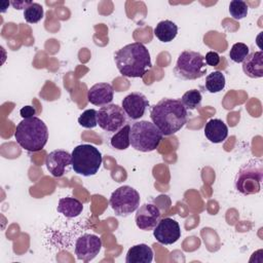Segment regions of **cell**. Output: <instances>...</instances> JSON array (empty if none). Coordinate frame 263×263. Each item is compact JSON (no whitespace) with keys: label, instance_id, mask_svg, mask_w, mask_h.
<instances>
[{"label":"cell","instance_id":"1","mask_svg":"<svg viewBox=\"0 0 263 263\" xmlns=\"http://www.w3.org/2000/svg\"><path fill=\"white\" fill-rule=\"evenodd\" d=\"M188 112L179 99H162L150 109L152 122L164 136L178 133L187 122Z\"/></svg>","mask_w":263,"mask_h":263},{"label":"cell","instance_id":"2","mask_svg":"<svg viewBox=\"0 0 263 263\" xmlns=\"http://www.w3.org/2000/svg\"><path fill=\"white\" fill-rule=\"evenodd\" d=\"M114 61L119 73L128 78L143 77L152 67L150 52L141 42H133L118 49Z\"/></svg>","mask_w":263,"mask_h":263},{"label":"cell","instance_id":"3","mask_svg":"<svg viewBox=\"0 0 263 263\" xmlns=\"http://www.w3.org/2000/svg\"><path fill=\"white\" fill-rule=\"evenodd\" d=\"M17 144L29 152H37L44 148L48 140V128L38 117L24 118L14 132Z\"/></svg>","mask_w":263,"mask_h":263},{"label":"cell","instance_id":"4","mask_svg":"<svg viewBox=\"0 0 263 263\" xmlns=\"http://www.w3.org/2000/svg\"><path fill=\"white\" fill-rule=\"evenodd\" d=\"M262 181L263 161L261 158H252L239 167L234 178V187L245 196L257 194L261 190Z\"/></svg>","mask_w":263,"mask_h":263},{"label":"cell","instance_id":"5","mask_svg":"<svg viewBox=\"0 0 263 263\" xmlns=\"http://www.w3.org/2000/svg\"><path fill=\"white\" fill-rule=\"evenodd\" d=\"M163 135L157 126L148 120H140L130 126L129 142L132 147L141 152L154 151L160 144Z\"/></svg>","mask_w":263,"mask_h":263},{"label":"cell","instance_id":"6","mask_svg":"<svg viewBox=\"0 0 263 263\" xmlns=\"http://www.w3.org/2000/svg\"><path fill=\"white\" fill-rule=\"evenodd\" d=\"M72 168L78 175L90 177L96 175L103 162L102 153L93 145L81 144L76 146L72 153Z\"/></svg>","mask_w":263,"mask_h":263},{"label":"cell","instance_id":"7","mask_svg":"<svg viewBox=\"0 0 263 263\" xmlns=\"http://www.w3.org/2000/svg\"><path fill=\"white\" fill-rule=\"evenodd\" d=\"M205 66L204 57L200 52L184 50L178 57L174 74L182 80H195L205 75Z\"/></svg>","mask_w":263,"mask_h":263},{"label":"cell","instance_id":"8","mask_svg":"<svg viewBox=\"0 0 263 263\" xmlns=\"http://www.w3.org/2000/svg\"><path fill=\"white\" fill-rule=\"evenodd\" d=\"M109 203L116 216L126 217L138 210L140 205V194L135 188L128 185L120 186L112 192Z\"/></svg>","mask_w":263,"mask_h":263},{"label":"cell","instance_id":"9","mask_svg":"<svg viewBox=\"0 0 263 263\" xmlns=\"http://www.w3.org/2000/svg\"><path fill=\"white\" fill-rule=\"evenodd\" d=\"M97 120L103 130L115 133L126 124V115L118 105L108 104L97 111Z\"/></svg>","mask_w":263,"mask_h":263},{"label":"cell","instance_id":"10","mask_svg":"<svg viewBox=\"0 0 263 263\" xmlns=\"http://www.w3.org/2000/svg\"><path fill=\"white\" fill-rule=\"evenodd\" d=\"M101 248L102 239L98 235L85 233L76 240L75 255L78 260L88 262L97 257L101 251Z\"/></svg>","mask_w":263,"mask_h":263},{"label":"cell","instance_id":"11","mask_svg":"<svg viewBox=\"0 0 263 263\" xmlns=\"http://www.w3.org/2000/svg\"><path fill=\"white\" fill-rule=\"evenodd\" d=\"M153 235L161 245H173L181 237V228L176 220L163 218L153 228Z\"/></svg>","mask_w":263,"mask_h":263},{"label":"cell","instance_id":"12","mask_svg":"<svg viewBox=\"0 0 263 263\" xmlns=\"http://www.w3.org/2000/svg\"><path fill=\"white\" fill-rule=\"evenodd\" d=\"M149 106V101L142 92H132L127 95L121 102V108L125 115L133 120L140 119Z\"/></svg>","mask_w":263,"mask_h":263},{"label":"cell","instance_id":"13","mask_svg":"<svg viewBox=\"0 0 263 263\" xmlns=\"http://www.w3.org/2000/svg\"><path fill=\"white\" fill-rule=\"evenodd\" d=\"M45 164L48 172L57 178L65 175L66 170L72 165V156L63 149H55L49 152L45 158Z\"/></svg>","mask_w":263,"mask_h":263},{"label":"cell","instance_id":"14","mask_svg":"<svg viewBox=\"0 0 263 263\" xmlns=\"http://www.w3.org/2000/svg\"><path fill=\"white\" fill-rule=\"evenodd\" d=\"M160 211L153 203H144L137 210L135 216L136 225L144 231L153 230L160 219Z\"/></svg>","mask_w":263,"mask_h":263},{"label":"cell","instance_id":"15","mask_svg":"<svg viewBox=\"0 0 263 263\" xmlns=\"http://www.w3.org/2000/svg\"><path fill=\"white\" fill-rule=\"evenodd\" d=\"M114 97V89L107 82L93 84L87 90V101L95 106H105L111 104Z\"/></svg>","mask_w":263,"mask_h":263},{"label":"cell","instance_id":"16","mask_svg":"<svg viewBox=\"0 0 263 263\" xmlns=\"http://www.w3.org/2000/svg\"><path fill=\"white\" fill-rule=\"evenodd\" d=\"M204 136L205 138L214 144L222 143L226 140L228 136V127L225 122L218 118L210 119L204 125Z\"/></svg>","mask_w":263,"mask_h":263},{"label":"cell","instance_id":"17","mask_svg":"<svg viewBox=\"0 0 263 263\" xmlns=\"http://www.w3.org/2000/svg\"><path fill=\"white\" fill-rule=\"evenodd\" d=\"M242 71L250 78L263 77V51L258 50L249 53L242 62Z\"/></svg>","mask_w":263,"mask_h":263},{"label":"cell","instance_id":"18","mask_svg":"<svg viewBox=\"0 0 263 263\" xmlns=\"http://www.w3.org/2000/svg\"><path fill=\"white\" fill-rule=\"evenodd\" d=\"M153 260V251L146 243L133 246L126 253V263H151Z\"/></svg>","mask_w":263,"mask_h":263},{"label":"cell","instance_id":"19","mask_svg":"<svg viewBox=\"0 0 263 263\" xmlns=\"http://www.w3.org/2000/svg\"><path fill=\"white\" fill-rule=\"evenodd\" d=\"M57 211L66 218L78 217L83 211L82 202L75 197H63L60 198Z\"/></svg>","mask_w":263,"mask_h":263},{"label":"cell","instance_id":"20","mask_svg":"<svg viewBox=\"0 0 263 263\" xmlns=\"http://www.w3.org/2000/svg\"><path fill=\"white\" fill-rule=\"evenodd\" d=\"M177 34H178V26L170 20H164L159 22L154 28L155 37L159 41L164 43L173 41L176 38Z\"/></svg>","mask_w":263,"mask_h":263},{"label":"cell","instance_id":"21","mask_svg":"<svg viewBox=\"0 0 263 263\" xmlns=\"http://www.w3.org/2000/svg\"><path fill=\"white\" fill-rule=\"evenodd\" d=\"M129 132L130 125L125 124L119 130H117L111 138L110 144L116 150H125L130 145L129 142Z\"/></svg>","mask_w":263,"mask_h":263},{"label":"cell","instance_id":"22","mask_svg":"<svg viewBox=\"0 0 263 263\" xmlns=\"http://www.w3.org/2000/svg\"><path fill=\"white\" fill-rule=\"evenodd\" d=\"M226 84L225 76L221 71H214L205 77L204 86L205 89L211 93H216L224 89Z\"/></svg>","mask_w":263,"mask_h":263},{"label":"cell","instance_id":"23","mask_svg":"<svg viewBox=\"0 0 263 263\" xmlns=\"http://www.w3.org/2000/svg\"><path fill=\"white\" fill-rule=\"evenodd\" d=\"M202 96L198 89L187 90L181 98V102L186 109L194 110L200 106Z\"/></svg>","mask_w":263,"mask_h":263},{"label":"cell","instance_id":"24","mask_svg":"<svg viewBox=\"0 0 263 263\" xmlns=\"http://www.w3.org/2000/svg\"><path fill=\"white\" fill-rule=\"evenodd\" d=\"M43 7L36 2H33L30 4L25 10H24V17L27 23L30 24H36L40 22L43 18Z\"/></svg>","mask_w":263,"mask_h":263},{"label":"cell","instance_id":"25","mask_svg":"<svg viewBox=\"0 0 263 263\" xmlns=\"http://www.w3.org/2000/svg\"><path fill=\"white\" fill-rule=\"evenodd\" d=\"M250 53V48L242 42L234 43L229 51V58L234 63H242Z\"/></svg>","mask_w":263,"mask_h":263},{"label":"cell","instance_id":"26","mask_svg":"<svg viewBox=\"0 0 263 263\" xmlns=\"http://www.w3.org/2000/svg\"><path fill=\"white\" fill-rule=\"evenodd\" d=\"M248 5L242 0H232L229 4V13L234 20L245 18L248 14Z\"/></svg>","mask_w":263,"mask_h":263},{"label":"cell","instance_id":"27","mask_svg":"<svg viewBox=\"0 0 263 263\" xmlns=\"http://www.w3.org/2000/svg\"><path fill=\"white\" fill-rule=\"evenodd\" d=\"M78 123L85 128H93L98 125L97 120V110L87 109L80 114L78 117Z\"/></svg>","mask_w":263,"mask_h":263},{"label":"cell","instance_id":"28","mask_svg":"<svg viewBox=\"0 0 263 263\" xmlns=\"http://www.w3.org/2000/svg\"><path fill=\"white\" fill-rule=\"evenodd\" d=\"M205 64L211 67H216L220 63V55L216 51H209L204 57Z\"/></svg>","mask_w":263,"mask_h":263},{"label":"cell","instance_id":"29","mask_svg":"<svg viewBox=\"0 0 263 263\" xmlns=\"http://www.w3.org/2000/svg\"><path fill=\"white\" fill-rule=\"evenodd\" d=\"M20 114L23 117V119L24 118H30V117H33L36 114V110L32 106H25L20 110Z\"/></svg>","mask_w":263,"mask_h":263},{"label":"cell","instance_id":"30","mask_svg":"<svg viewBox=\"0 0 263 263\" xmlns=\"http://www.w3.org/2000/svg\"><path fill=\"white\" fill-rule=\"evenodd\" d=\"M33 2L32 1H20V0H16V1H10V4L13 6V8L15 9H26L30 4H32Z\"/></svg>","mask_w":263,"mask_h":263},{"label":"cell","instance_id":"31","mask_svg":"<svg viewBox=\"0 0 263 263\" xmlns=\"http://www.w3.org/2000/svg\"><path fill=\"white\" fill-rule=\"evenodd\" d=\"M10 4V2L9 1H2L1 2V5H2V7H1V12H5L6 11V8H7V6Z\"/></svg>","mask_w":263,"mask_h":263}]
</instances>
